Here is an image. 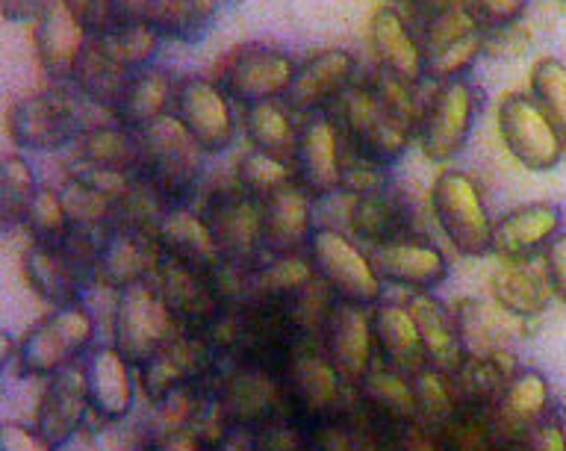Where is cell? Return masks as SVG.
Here are the masks:
<instances>
[{
	"label": "cell",
	"mask_w": 566,
	"mask_h": 451,
	"mask_svg": "<svg viewBox=\"0 0 566 451\" xmlns=\"http://www.w3.org/2000/svg\"><path fill=\"white\" fill-rule=\"evenodd\" d=\"M339 127L343 145L369 162L389 168L405 157L416 136V124L396 109H389L369 80H354L325 109Z\"/></svg>",
	"instance_id": "obj_1"
},
{
	"label": "cell",
	"mask_w": 566,
	"mask_h": 451,
	"mask_svg": "<svg viewBox=\"0 0 566 451\" xmlns=\"http://www.w3.org/2000/svg\"><path fill=\"white\" fill-rule=\"evenodd\" d=\"M142 166L139 177L166 201V207H184L192 201L203 175V154L198 141L186 133L175 115L139 130Z\"/></svg>",
	"instance_id": "obj_2"
},
{
	"label": "cell",
	"mask_w": 566,
	"mask_h": 451,
	"mask_svg": "<svg viewBox=\"0 0 566 451\" xmlns=\"http://www.w3.org/2000/svg\"><path fill=\"white\" fill-rule=\"evenodd\" d=\"M77 88L56 86L51 92L21 97L9 106L7 133L21 150H62L86 130Z\"/></svg>",
	"instance_id": "obj_3"
},
{
	"label": "cell",
	"mask_w": 566,
	"mask_h": 451,
	"mask_svg": "<svg viewBox=\"0 0 566 451\" xmlns=\"http://www.w3.org/2000/svg\"><path fill=\"white\" fill-rule=\"evenodd\" d=\"M431 212L449 242L467 256L493 251V224L484 195L463 171H442L431 186Z\"/></svg>",
	"instance_id": "obj_4"
},
{
	"label": "cell",
	"mask_w": 566,
	"mask_h": 451,
	"mask_svg": "<svg viewBox=\"0 0 566 451\" xmlns=\"http://www.w3.org/2000/svg\"><path fill=\"white\" fill-rule=\"evenodd\" d=\"M481 92L467 77L437 83L431 97L422 104L416 139L431 162H451L467 148L469 133L478 118Z\"/></svg>",
	"instance_id": "obj_5"
},
{
	"label": "cell",
	"mask_w": 566,
	"mask_h": 451,
	"mask_svg": "<svg viewBox=\"0 0 566 451\" xmlns=\"http://www.w3.org/2000/svg\"><path fill=\"white\" fill-rule=\"evenodd\" d=\"M295 60L290 53L269 44H239L221 60L219 83L233 104L254 106L263 101H277L290 92L295 77Z\"/></svg>",
	"instance_id": "obj_6"
},
{
	"label": "cell",
	"mask_w": 566,
	"mask_h": 451,
	"mask_svg": "<svg viewBox=\"0 0 566 451\" xmlns=\"http://www.w3.org/2000/svg\"><path fill=\"white\" fill-rule=\"evenodd\" d=\"M113 339L130 363H148L171 339V307L148 281L122 286L113 307Z\"/></svg>",
	"instance_id": "obj_7"
},
{
	"label": "cell",
	"mask_w": 566,
	"mask_h": 451,
	"mask_svg": "<svg viewBox=\"0 0 566 451\" xmlns=\"http://www.w3.org/2000/svg\"><path fill=\"white\" fill-rule=\"evenodd\" d=\"M499 133H502L504 148L511 150L520 166L528 171H552L566 157L564 141L555 133L546 113L531 95L507 92L499 101Z\"/></svg>",
	"instance_id": "obj_8"
},
{
	"label": "cell",
	"mask_w": 566,
	"mask_h": 451,
	"mask_svg": "<svg viewBox=\"0 0 566 451\" xmlns=\"http://www.w3.org/2000/svg\"><path fill=\"white\" fill-rule=\"evenodd\" d=\"M95 334V318L83 307H60L51 316H44L18 345V363L21 375L30 378H51L69 366L74 354L88 345Z\"/></svg>",
	"instance_id": "obj_9"
},
{
	"label": "cell",
	"mask_w": 566,
	"mask_h": 451,
	"mask_svg": "<svg viewBox=\"0 0 566 451\" xmlns=\"http://www.w3.org/2000/svg\"><path fill=\"white\" fill-rule=\"evenodd\" d=\"M310 263L327 290L352 304H371L380 295V274L360 248L336 228H316L310 237Z\"/></svg>",
	"instance_id": "obj_10"
},
{
	"label": "cell",
	"mask_w": 566,
	"mask_h": 451,
	"mask_svg": "<svg viewBox=\"0 0 566 451\" xmlns=\"http://www.w3.org/2000/svg\"><path fill=\"white\" fill-rule=\"evenodd\" d=\"M177 122L198 141V148L210 157L228 150L237 139V122H233V101L224 95V88L216 80L189 77L177 83L175 109Z\"/></svg>",
	"instance_id": "obj_11"
},
{
	"label": "cell",
	"mask_w": 566,
	"mask_h": 451,
	"mask_svg": "<svg viewBox=\"0 0 566 451\" xmlns=\"http://www.w3.org/2000/svg\"><path fill=\"white\" fill-rule=\"evenodd\" d=\"M295 180L310 198H327L343 186V136L327 113L301 118Z\"/></svg>",
	"instance_id": "obj_12"
},
{
	"label": "cell",
	"mask_w": 566,
	"mask_h": 451,
	"mask_svg": "<svg viewBox=\"0 0 566 451\" xmlns=\"http://www.w3.org/2000/svg\"><path fill=\"white\" fill-rule=\"evenodd\" d=\"M357 62L348 51L327 48V51L313 53L295 69L290 92L283 95V104L290 106L298 118L325 113L334 104V97L354 83Z\"/></svg>",
	"instance_id": "obj_13"
},
{
	"label": "cell",
	"mask_w": 566,
	"mask_h": 451,
	"mask_svg": "<svg viewBox=\"0 0 566 451\" xmlns=\"http://www.w3.org/2000/svg\"><path fill=\"white\" fill-rule=\"evenodd\" d=\"M201 216L224 256H251L263 245V203L242 189H221L203 203Z\"/></svg>",
	"instance_id": "obj_14"
},
{
	"label": "cell",
	"mask_w": 566,
	"mask_h": 451,
	"mask_svg": "<svg viewBox=\"0 0 566 451\" xmlns=\"http://www.w3.org/2000/svg\"><path fill=\"white\" fill-rule=\"evenodd\" d=\"M92 398H88L86 369H60L44 380L42 396L35 405V428L44 440H51L56 449L80 431L86 419Z\"/></svg>",
	"instance_id": "obj_15"
},
{
	"label": "cell",
	"mask_w": 566,
	"mask_h": 451,
	"mask_svg": "<svg viewBox=\"0 0 566 451\" xmlns=\"http://www.w3.org/2000/svg\"><path fill=\"white\" fill-rule=\"evenodd\" d=\"M564 228V210L552 201H534L504 212L493 224V254L502 260H531L543 254Z\"/></svg>",
	"instance_id": "obj_16"
},
{
	"label": "cell",
	"mask_w": 566,
	"mask_h": 451,
	"mask_svg": "<svg viewBox=\"0 0 566 451\" xmlns=\"http://www.w3.org/2000/svg\"><path fill=\"white\" fill-rule=\"evenodd\" d=\"M369 42L375 53L378 71L419 86L424 80V56L422 44L416 39L413 27L407 24V18L392 7L375 9L369 21Z\"/></svg>",
	"instance_id": "obj_17"
},
{
	"label": "cell",
	"mask_w": 566,
	"mask_h": 451,
	"mask_svg": "<svg viewBox=\"0 0 566 451\" xmlns=\"http://www.w3.org/2000/svg\"><path fill=\"white\" fill-rule=\"evenodd\" d=\"M88 44V33L83 30L77 18L71 15L69 9L56 7L35 21L33 27V48L39 69L53 80V83H71L74 71H77L83 51Z\"/></svg>",
	"instance_id": "obj_18"
},
{
	"label": "cell",
	"mask_w": 566,
	"mask_h": 451,
	"mask_svg": "<svg viewBox=\"0 0 566 451\" xmlns=\"http://www.w3.org/2000/svg\"><path fill=\"white\" fill-rule=\"evenodd\" d=\"M74 162L71 166L95 168V171H113V175H139L142 166V139L139 130L127 124L104 118L80 133L71 145Z\"/></svg>",
	"instance_id": "obj_19"
},
{
	"label": "cell",
	"mask_w": 566,
	"mask_h": 451,
	"mask_svg": "<svg viewBox=\"0 0 566 451\" xmlns=\"http://www.w3.org/2000/svg\"><path fill=\"white\" fill-rule=\"evenodd\" d=\"M371 265H375V272L380 277L405 283V286H413V290H431V286L446 281V272H449L440 248L416 237H398L389 239V242H380L375 248Z\"/></svg>",
	"instance_id": "obj_20"
},
{
	"label": "cell",
	"mask_w": 566,
	"mask_h": 451,
	"mask_svg": "<svg viewBox=\"0 0 566 451\" xmlns=\"http://www.w3.org/2000/svg\"><path fill=\"white\" fill-rule=\"evenodd\" d=\"M371 316L363 304L343 301L327 310V357L345 380H363L371 363Z\"/></svg>",
	"instance_id": "obj_21"
},
{
	"label": "cell",
	"mask_w": 566,
	"mask_h": 451,
	"mask_svg": "<svg viewBox=\"0 0 566 451\" xmlns=\"http://www.w3.org/2000/svg\"><path fill=\"white\" fill-rule=\"evenodd\" d=\"M263 203V245L274 254H298L313 237V198L298 183L283 186Z\"/></svg>",
	"instance_id": "obj_22"
},
{
	"label": "cell",
	"mask_w": 566,
	"mask_h": 451,
	"mask_svg": "<svg viewBox=\"0 0 566 451\" xmlns=\"http://www.w3.org/2000/svg\"><path fill=\"white\" fill-rule=\"evenodd\" d=\"M159 260H163V248L150 230L115 224L101 245V269L106 281L115 286H130L145 281L148 274H157Z\"/></svg>",
	"instance_id": "obj_23"
},
{
	"label": "cell",
	"mask_w": 566,
	"mask_h": 451,
	"mask_svg": "<svg viewBox=\"0 0 566 451\" xmlns=\"http://www.w3.org/2000/svg\"><path fill=\"white\" fill-rule=\"evenodd\" d=\"M454 318H458L463 352L478 360L511 352L513 336L520 331V316L486 301H460Z\"/></svg>",
	"instance_id": "obj_24"
},
{
	"label": "cell",
	"mask_w": 566,
	"mask_h": 451,
	"mask_svg": "<svg viewBox=\"0 0 566 451\" xmlns=\"http://www.w3.org/2000/svg\"><path fill=\"white\" fill-rule=\"evenodd\" d=\"M154 237H157L163 254L175 256V260L192 265V269H207V265H212L221 256L207 219H203L201 212L189 210V203L168 207L159 216Z\"/></svg>",
	"instance_id": "obj_25"
},
{
	"label": "cell",
	"mask_w": 566,
	"mask_h": 451,
	"mask_svg": "<svg viewBox=\"0 0 566 451\" xmlns=\"http://www.w3.org/2000/svg\"><path fill=\"white\" fill-rule=\"evenodd\" d=\"M175 95L177 86L175 80L168 77V71L148 65V69H139L127 80V86H124L122 97H118V104L113 109V118L133 127V130H142V127L171 115Z\"/></svg>",
	"instance_id": "obj_26"
},
{
	"label": "cell",
	"mask_w": 566,
	"mask_h": 451,
	"mask_svg": "<svg viewBox=\"0 0 566 451\" xmlns=\"http://www.w3.org/2000/svg\"><path fill=\"white\" fill-rule=\"evenodd\" d=\"M490 292L499 307L520 318L539 316L548 304L552 286H548L543 263L534 265L531 260H504L490 277Z\"/></svg>",
	"instance_id": "obj_27"
},
{
	"label": "cell",
	"mask_w": 566,
	"mask_h": 451,
	"mask_svg": "<svg viewBox=\"0 0 566 451\" xmlns=\"http://www.w3.org/2000/svg\"><path fill=\"white\" fill-rule=\"evenodd\" d=\"M242 127H245L251 148L265 154V157H274L281 159V162L295 166V154H298L301 141V122L298 115L283 104V97L245 106Z\"/></svg>",
	"instance_id": "obj_28"
},
{
	"label": "cell",
	"mask_w": 566,
	"mask_h": 451,
	"mask_svg": "<svg viewBox=\"0 0 566 451\" xmlns=\"http://www.w3.org/2000/svg\"><path fill=\"white\" fill-rule=\"evenodd\" d=\"M86 380L95 413H101L109 422H118V419L130 413L133 396H136L133 392L130 360L118 348L106 345V348L95 352V357L88 360Z\"/></svg>",
	"instance_id": "obj_29"
},
{
	"label": "cell",
	"mask_w": 566,
	"mask_h": 451,
	"mask_svg": "<svg viewBox=\"0 0 566 451\" xmlns=\"http://www.w3.org/2000/svg\"><path fill=\"white\" fill-rule=\"evenodd\" d=\"M410 316L416 322V331H419V339H422L424 357L437 366V369L449 371L460 369L463 366V343H460L458 318L454 313L442 307L440 301L431 298V295H416L410 304Z\"/></svg>",
	"instance_id": "obj_30"
},
{
	"label": "cell",
	"mask_w": 566,
	"mask_h": 451,
	"mask_svg": "<svg viewBox=\"0 0 566 451\" xmlns=\"http://www.w3.org/2000/svg\"><path fill=\"white\" fill-rule=\"evenodd\" d=\"M224 0H150L148 24L163 39L180 44H201L216 24V12Z\"/></svg>",
	"instance_id": "obj_31"
},
{
	"label": "cell",
	"mask_w": 566,
	"mask_h": 451,
	"mask_svg": "<svg viewBox=\"0 0 566 451\" xmlns=\"http://www.w3.org/2000/svg\"><path fill=\"white\" fill-rule=\"evenodd\" d=\"M371 336L378 339L380 352L396 369H422V363L428 360L416 322L407 307L380 304L371 313Z\"/></svg>",
	"instance_id": "obj_32"
},
{
	"label": "cell",
	"mask_w": 566,
	"mask_h": 451,
	"mask_svg": "<svg viewBox=\"0 0 566 451\" xmlns=\"http://www.w3.org/2000/svg\"><path fill=\"white\" fill-rule=\"evenodd\" d=\"M21 263H24L27 286L39 298L69 307L71 295H74V269H77V263L60 245L30 242Z\"/></svg>",
	"instance_id": "obj_33"
},
{
	"label": "cell",
	"mask_w": 566,
	"mask_h": 451,
	"mask_svg": "<svg viewBox=\"0 0 566 451\" xmlns=\"http://www.w3.org/2000/svg\"><path fill=\"white\" fill-rule=\"evenodd\" d=\"M203 363V345L198 339H166L148 363L142 375V387L150 398H166L168 392L180 389L189 375L198 371Z\"/></svg>",
	"instance_id": "obj_34"
},
{
	"label": "cell",
	"mask_w": 566,
	"mask_h": 451,
	"mask_svg": "<svg viewBox=\"0 0 566 451\" xmlns=\"http://www.w3.org/2000/svg\"><path fill=\"white\" fill-rule=\"evenodd\" d=\"M352 198V195H348ZM348 228L375 242H389V239L405 237L407 207L396 192L380 189V192L360 195L348 203Z\"/></svg>",
	"instance_id": "obj_35"
},
{
	"label": "cell",
	"mask_w": 566,
	"mask_h": 451,
	"mask_svg": "<svg viewBox=\"0 0 566 451\" xmlns=\"http://www.w3.org/2000/svg\"><path fill=\"white\" fill-rule=\"evenodd\" d=\"M339 371L331 363V357L322 354H301L290 366L292 392L310 410H327L339 396Z\"/></svg>",
	"instance_id": "obj_36"
},
{
	"label": "cell",
	"mask_w": 566,
	"mask_h": 451,
	"mask_svg": "<svg viewBox=\"0 0 566 451\" xmlns=\"http://www.w3.org/2000/svg\"><path fill=\"white\" fill-rule=\"evenodd\" d=\"M118 65L127 71L148 69L150 60L157 56L163 35L148 24V21H136V24H113L106 33L92 35Z\"/></svg>",
	"instance_id": "obj_37"
},
{
	"label": "cell",
	"mask_w": 566,
	"mask_h": 451,
	"mask_svg": "<svg viewBox=\"0 0 566 451\" xmlns=\"http://www.w3.org/2000/svg\"><path fill=\"white\" fill-rule=\"evenodd\" d=\"M484 27H475L469 33L458 35L446 44H437L424 51V80L431 83H449V80H463L467 71L475 65L478 56H484Z\"/></svg>",
	"instance_id": "obj_38"
},
{
	"label": "cell",
	"mask_w": 566,
	"mask_h": 451,
	"mask_svg": "<svg viewBox=\"0 0 566 451\" xmlns=\"http://www.w3.org/2000/svg\"><path fill=\"white\" fill-rule=\"evenodd\" d=\"M39 192V180L24 157L7 154L0 162V219L3 228H24L27 210Z\"/></svg>",
	"instance_id": "obj_39"
},
{
	"label": "cell",
	"mask_w": 566,
	"mask_h": 451,
	"mask_svg": "<svg viewBox=\"0 0 566 451\" xmlns=\"http://www.w3.org/2000/svg\"><path fill=\"white\" fill-rule=\"evenodd\" d=\"M531 97L546 113L566 150V62L543 56L531 69Z\"/></svg>",
	"instance_id": "obj_40"
},
{
	"label": "cell",
	"mask_w": 566,
	"mask_h": 451,
	"mask_svg": "<svg viewBox=\"0 0 566 451\" xmlns=\"http://www.w3.org/2000/svg\"><path fill=\"white\" fill-rule=\"evenodd\" d=\"M290 183H298V180H295V166H290V162L265 157L260 150H251V154H245V157L239 159L237 189H242V192L256 198V201L272 198L274 192H281L283 186Z\"/></svg>",
	"instance_id": "obj_41"
},
{
	"label": "cell",
	"mask_w": 566,
	"mask_h": 451,
	"mask_svg": "<svg viewBox=\"0 0 566 451\" xmlns=\"http://www.w3.org/2000/svg\"><path fill=\"white\" fill-rule=\"evenodd\" d=\"M548 407V384L539 371H520L507 384L502 398V410L507 422L537 424Z\"/></svg>",
	"instance_id": "obj_42"
},
{
	"label": "cell",
	"mask_w": 566,
	"mask_h": 451,
	"mask_svg": "<svg viewBox=\"0 0 566 451\" xmlns=\"http://www.w3.org/2000/svg\"><path fill=\"white\" fill-rule=\"evenodd\" d=\"M24 228L30 233L33 242H42V245H56L62 239L69 237L71 219L69 210H65V201H62V192L51 189V186H39L30 210H27Z\"/></svg>",
	"instance_id": "obj_43"
},
{
	"label": "cell",
	"mask_w": 566,
	"mask_h": 451,
	"mask_svg": "<svg viewBox=\"0 0 566 451\" xmlns=\"http://www.w3.org/2000/svg\"><path fill=\"white\" fill-rule=\"evenodd\" d=\"M363 389H366V396H369L375 405H380L384 410H389V413H419V410H416L413 380H407L405 375H401V369H396V366L366 371V375H363Z\"/></svg>",
	"instance_id": "obj_44"
},
{
	"label": "cell",
	"mask_w": 566,
	"mask_h": 451,
	"mask_svg": "<svg viewBox=\"0 0 566 451\" xmlns=\"http://www.w3.org/2000/svg\"><path fill=\"white\" fill-rule=\"evenodd\" d=\"M316 272L313 263H307L298 254H277L269 265L251 277V290L263 295H292L301 292L310 283V274Z\"/></svg>",
	"instance_id": "obj_45"
},
{
	"label": "cell",
	"mask_w": 566,
	"mask_h": 451,
	"mask_svg": "<svg viewBox=\"0 0 566 451\" xmlns=\"http://www.w3.org/2000/svg\"><path fill=\"white\" fill-rule=\"evenodd\" d=\"M274 384L269 380V375L263 371H245L239 378L230 380L228 398H224V407L228 413L242 416V419H251V416L265 413L274 401Z\"/></svg>",
	"instance_id": "obj_46"
},
{
	"label": "cell",
	"mask_w": 566,
	"mask_h": 451,
	"mask_svg": "<svg viewBox=\"0 0 566 451\" xmlns=\"http://www.w3.org/2000/svg\"><path fill=\"white\" fill-rule=\"evenodd\" d=\"M416 410L431 419H442L451 413L449 384L442 378V371H419L413 378Z\"/></svg>",
	"instance_id": "obj_47"
},
{
	"label": "cell",
	"mask_w": 566,
	"mask_h": 451,
	"mask_svg": "<svg viewBox=\"0 0 566 451\" xmlns=\"http://www.w3.org/2000/svg\"><path fill=\"white\" fill-rule=\"evenodd\" d=\"M525 51H528V33L522 30L520 21L511 27L486 30L484 56H490V60H516V56H522Z\"/></svg>",
	"instance_id": "obj_48"
},
{
	"label": "cell",
	"mask_w": 566,
	"mask_h": 451,
	"mask_svg": "<svg viewBox=\"0 0 566 451\" xmlns=\"http://www.w3.org/2000/svg\"><path fill=\"white\" fill-rule=\"evenodd\" d=\"M528 3L531 0H472V12L484 30H495L516 24Z\"/></svg>",
	"instance_id": "obj_49"
},
{
	"label": "cell",
	"mask_w": 566,
	"mask_h": 451,
	"mask_svg": "<svg viewBox=\"0 0 566 451\" xmlns=\"http://www.w3.org/2000/svg\"><path fill=\"white\" fill-rule=\"evenodd\" d=\"M62 7L77 18L88 35L106 33L115 24L113 3L109 0H62Z\"/></svg>",
	"instance_id": "obj_50"
},
{
	"label": "cell",
	"mask_w": 566,
	"mask_h": 451,
	"mask_svg": "<svg viewBox=\"0 0 566 451\" xmlns=\"http://www.w3.org/2000/svg\"><path fill=\"white\" fill-rule=\"evenodd\" d=\"M0 451H56L51 440H44L39 431H30L24 424L3 422L0 428Z\"/></svg>",
	"instance_id": "obj_51"
},
{
	"label": "cell",
	"mask_w": 566,
	"mask_h": 451,
	"mask_svg": "<svg viewBox=\"0 0 566 451\" xmlns=\"http://www.w3.org/2000/svg\"><path fill=\"white\" fill-rule=\"evenodd\" d=\"M543 269H546L552 295L566 304V233H560V237L543 251Z\"/></svg>",
	"instance_id": "obj_52"
},
{
	"label": "cell",
	"mask_w": 566,
	"mask_h": 451,
	"mask_svg": "<svg viewBox=\"0 0 566 451\" xmlns=\"http://www.w3.org/2000/svg\"><path fill=\"white\" fill-rule=\"evenodd\" d=\"M60 0H0V12L7 21H39Z\"/></svg>",
	"instance_id": "obj_53"
},
{
	"label": "cell",
	"mask_w": 566,
	"mask_h": 451,
	"mask_svg": "<svg viewBox=\"0 0 566 451\" xmlns=\"http://www.w3.org/2000/svg\"><path fill=\"white\" fill-rule=\"evenodd\" d=\"M531 451H566V431L557 422H539L531 431Z\"/></svg>",
	"instance_id": "obj_54"
},
{
	"label": "cell",
	"mask_w": 566,
	"mask_h": 451,
	"mask_svg": "<svg viewBox=\"0 0 566 451\" xmlns=\"http://www.w3.org/2000/svg\"><path fill=\"white\" fill-rule=\"evenodd\" d=\"M113 3L115 24H136V21H148L150 0H109Z\"/></svg>",
	"instance_id": "obj_55"
},
{
	"label": "cell",
	"mask_w": 566,
	"mask_h": 451,
	"mask_svg": "<svg viewBox=\"0 0 566 451\" xmlns=\"http://www.w3.org/2000/svg\"><path fill=\"white\" fill-rule=\"evenodd\" d=\"M157 451H201V440L189 428H180V431L163 433Z\"/></svg>",
	"instance_id": "obj_56"
},
{
	"label": "cell",
	"mask_w": 566,
	"mask_h": 451,
	"mask_svg": "<svg viewBox=\"0 0 566 451\" xmlns=\"http://www.w3.org/2000/svg\"><path fill=\"white\" fill-rule=\"evenodd\" d=\"M442 7H472V0H416L413 9H407V21H413V18L424 15V12H431V9H442Z\"/></svg>",
	"instance_id": "obj_57"
},
{
	"label": "cell",
	"mask_w": 566,
	"mask_h": 451,
	"mask_svg": "<svg viewBox=\"0 0 566 451\" xmlns=\"http://www.w3.org/2000/svg\"><path fill=\"white\" fill-rule=\"evenodd\" d=\"M401 451H437V449H433L431 442L424 440V437H419V433H410L405 442V449Z\"/></svg>",
	"instance_id": "obj_58"
},
{
	"label": "cell",
	"mask_w": 566,
	"mask_h": 451,
	"mask_svg": "<svg viewBox=\"0 0 566 451\" xmlns=\"http://www.w3.org/2000/svg\"><path fill=\"white\" fill-rule=\"evenodd\" d=\"M387 7H392V9H398V12H401V9H413L416 7V0H387Z\"/></svg>",
	"instance_id": "obj_59"
},
{
	"label": "cell",
	"mask_w": 566,
	"mask_h": 451,
	"mask_svg": "<svg viewBox=\"0 0 566 451\" xmlns=\"http://www.w3.org/2000/svg\"><path fill=\"white\" fill-rule=\"evenodd\" d=\"M221 451H251V445H248L245 440H239V442H228Z\"/></svg>",
	"instance_id": "obj_60"
},
{
	"label": "cell",
	"mask_w": 566,
	"mask_h": 451,
	"mask_svg": "<svg viewBox=\"0 0 566 451\" xmlns=\"http://www.w3.org/2000/svg\"><path fill=\"white\" fill-rule=\"evenodd\" d=\"M557 3H560V7H566V0H557Z\"/></svg>",
	"instance_id": "obj_61"
},
{
	"label": "cell",
	"mask_w": 566,
	"mask_h": 451,
	"mask_svg": "<svg viewBox=\"0 0 566 451\" xmlns=\"http://www.w3.org/2000/svg\"><path fill=\"white\" fill-rule=\"evenodd\" d=\"M224 3H230V0H224Z\"/></svg>",
	"instance_id": "obj_62"
}]
</instances>
